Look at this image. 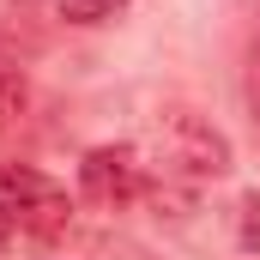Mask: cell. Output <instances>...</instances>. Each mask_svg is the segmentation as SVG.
<instances>
[{"mask_svg":"<svg viewBox=\"0 0 260 260\" xmlns=\"http://www.w3.org/2000/svg\"><path fill=\"white\" fill-rule=\"evenodd\" d=\"M157 151H164V164L182 170V176H224V170H230V139L212 127V121L188 115V109H170V115L157 121Z\"/></svg>","mask_w":260,"mask_h":260,"instance_id":"obj_1","label":"cell"},{"mask_svg":"<svg viewBox=\"0 0 260 260\" xmlns=\"http://www.w3.org/2000/svg\"><path fill=\"white\" fill-rule=\"evenodd\" d=\"M79 188H85V200H97V206L133 200L139 194V157H133V145H97V151H85Z\"/></svg>","mask_w":260,"mask_h":260,"instance_id":"obj_2","label":"cell"},{"mask_svg":"<svg viewBox=\"0 0 260 260\" xmlns=\"http://www.w3.org/2000/svg\"><path fill=\"white\" fill-rule=\"evenodd\" d=\"M55 188L43 182V176H30V170H0V212H24V206H37V200H49Z\"/></svg>","mask_w":260,"mask_h":260,"instance_id":"obj_3","label":"cell"},{"mask_svg":"<svg viewBox=\"0 0 260 260\" xmlns=\"http://www.w3.org/2000/svg\"><path fill=\"white\" fill-rule=\"evenodd\" d=\"M24 103H30V91H24V73L0 61V133H12V127H18Z\"/></svg>","mask_w":260,"mask_h":260,"instance_id":"obj_4","label":"cell"},{"mask_svg":"<svg viewBox=\"0 0 260 260\" xmlns=\"http://www.w3.org/2000/svg\"><path fill=\"white\" fill-rule=\"evenodd\" d=\"M18 218H24L37 236H61V230H67V218H73V206H67L61 194H49V200H37V206H24Z\"/></svg>","mask_w":260,"mask_h":260,"instance_id":"obj_5","label":"cell"},{"mask_svg":"<svg viewBox=\"0 0 260 260\" xmlns=\"http://www.w3.org/2000/svg\"><path fill=\"white\" fill-rule=\"evenodd\" d=\"M55 6H61L67 24H103V18L121 12V0H55Z\"/></svg>","mask_w":260,"mask_h":260,"instance_id":"obj_6","label":"cell"},{"mask_svg":"<svg viewBox=\"0 0 260 260\" xmlns=\"http://www.w3.org/2000/svg\"><path fill=\"white\" fill-rule=\"evenodd\" d=\"M236 212H242L236 242H242V248H260V194H242V206H236Z\"/></svg>","mask_w":260,"mask_h":260,"instance_id":"obj_7","label":"cell"},{"mask_svg":"<svg viewBox=\"0 0 260 260\" xmlns=\"http://www.w3.org/2000/svg\"><path fill=\"white\" fill-rule=\"evenodd\" d=\"M254 115H260V43H254Z\"/></svg>","mask_w":260,"mask_h":260,"instance_id":"obj_8","label":"cell"},{"mask_svg":"<svg viewBox=\"0 0 260 260\" xmlns=\"http://www.w3.org/2000/svg\"><path fill=\"white\" fill-rule=\"evenodd\" d=\"M0 248H6V212H0Z\"/></svg>","mask_w":260,"mask_h":260,"instance_id":"obj_9","label":"cell"}]
</instances>
